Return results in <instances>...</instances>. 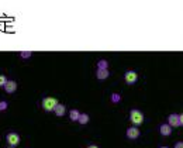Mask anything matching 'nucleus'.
<instances>
[{"label": "nucleus", "mask_w": 183, "mask_h": 148, "mask_svg": "<svg viewBox=\"0 0 183 148\" xmlns=\"http://www.w3.org/2000/svg\"><path fill=\"white\" fill-rule=\"evenodd\" d=\"M130 121L134 124V127H138V126H141L144 123V114L142 111L137 110V109H134V110L130 111Z\"/></svg>", "instance_id": "obj_1"}, {"label": "nucleus", "mask_w": 183, "mask_h": 148, "mask_svg": "<svg viewBox=\"0 0 183 148\" xmlns=\"http://www.w3.org/2000/svg\"><path fill=\"white\" fill-rule=\"evenodd\" d=\"M41 104H42V109L45 111H54L55 106L58 104V99L48 96V98H44L42 99V103H41Z\"/></svg>", "instance_id": "obj_2"}, {"label": "nucleus", "mask_w": 183, "mask_h": 148, "mask_svg": "<svg viewBox=\"0 0 183 148\" xmlns=\"http://www.w3.org/2000/svg\"><path fill=\"white\" fill-rule=\"evenodd\" d=\"M169 127H180L183 126V116L182 114H170L168 117V123Z\"/></svg>", "instance_id": "obj_3"}, {"label": "nucleus", "mask_w": 183, "mask_h": 148, "mask_svg": "<svg viewBox=\"0 0 183 148\" xmlns=\"http://www.w3.org/2000/svg\"><path fill=\"white\" fill-rule=\"evenodd\" d=\"M6 140H7V144L10 145V147H13V148H16L21 141L20 135L17 134V133H9L7 137H6Z\"/></svg>", "instance_id": "obj_4"}, {"label": "nucleus", "mask_w": 183, "mask_h": 148, "mask_svg": "<svg viewBox=\"0 0 183 148\" xmlns=\"http://www.w3.org/2000/svg\"><path fill=\"white\" fill-rule=\"evenodd\" d=\"M124 79H125V82L128 85H133L138 81V75H137L135 71H127L125 75H124Z\"/></svg>", "instance_id": "obj_5"}, {"label": "nucleus", "mask_w": 183, "mask_h": 148, "mask_svg": "<svg viewBox=\"0 0 183 148\" xmlns=\"http://www.w3.org/2000/svg\"><path fill=\"white\" fill-rule=\"evenodd\" d=\"M140 130H138V127H130V128H127V133H125V135H127V138H130V140H135V138H138L140 137Z\"/></svg>", "instance_id": "obj_6"}, {"label": "nucleus", "mask_w": 183, "mask_h": 148, "mask_svg": "<svg viewBox=\"0 0 183 148\" xmlns=\"http://www.w3.org/2000/svg\"><path fill=\"white\" fill-rule=\"evenodd\" d=\"M4 92L6 93H14L17 89V82L16 81H7L6 83H4Z\"/></svg>", "instance_id": "obj_7"}, {"label": "nucleus", "mask_w": 183, "mask_h": 148, "mask_svg": "<svg viewBox=\"0 0 183 148\" xmlns=\"http://www.w3.org/2000/svg\"><path fill=\"white\" fill-rule=\"evenodd\" d=\"M65 111H66V107L61 103H58L57 106H55V109H54V113H55L58 117H62V116L65 114Z\"/></svg>", "instance_id": "obj_8"}, {"label": "nucleus", "mask_w": 183, "mask_h": 148, "mask_svg": "<svg viewBox=\"0 0 183 148\" xmlns=\"http://www.w3.org/2000/svg\"><path fill=\"white\" fill-rule=\"evenodd\" d=\"M159 131H161V134H162L163 137H169V135L172 134V127H169L168 124H162L159 127Z\"/></svg>", "instance_id": "obj_9"}, {"label": "nucleus", "mask_w": 183, "mask_h": 148, "mask_svg": "<svg viewBox=\"0 0 183 148\" xmlns=\"http://www.w3.org/2000/svg\"><path fill=\"white\" fill-rule=\"evenodd\" d=\"M96 76L100 81H104V79H107L110 76V72H109V69H97Z\"/></svg>", "instance_id": "obj_10"}, {"label": "nucleus", "mask_w": 183, "mask_h": 148, "mask_svg": "<svg viewBox=\"0 0 183 148\" xmlns=\"http://www.w3.org/2000/svg\"><path fill=\"white\" fill-rule=\"evenodd\" d=\"M78 121H79L80 124H87L89 123V116L86 114V113H80L79 114V118H78Z\"/></svg>", "instance_id": "obj_11"}, {"label": "nucleus", "mask_w": 183, "mask_h": 148, "mask_svg": "<svg viewBox=\"0 0 183 148\" xmlns=\"http://www.w3.org/2000/svg\"><path fill=\"white\" fill-rule=\"evenodd\" d=\"M79 114H80V111L76 110V109H73V110H70L69 113V118L72 121H78V118H79Z\"/></svg>", "instance_id": "obj_12"}, {"label": "nucleus", "mask_w": 183, "mask_h": 148, "mask_svg": "<svg viewBox=\"0 0 183 148\" xmlns=\"http://www.w3.org/2000/svg\"><path fill=\"white\" fill-rule=\"evenodd\" d=\"M97 69H109V61L100 59L99 62H97Z\"/></svg>", "instance_id": "obj_13"}, {"label": "nucleus", "mask_w": 183, "mask_h": 148, "mask_svg": "<svg viewBox=\"0 0 183 148\" xmlns=\"http://www.w3.org/2000/svg\"><path fill=\"white\" fill-rule=\"evenodd\" d=\"M120 100H121V96L118 93H113V94H111V102H113V103H118Z\"/></svg>", "instance_id": "obj_14"}, {"label": "nucleus", "mask_w": 183, "mask_h": 148, "mask_svg": "<svg viewBox=\"0 0 183 148\" xmlns=\"http://www.w3.org/2000/svg\"><path fill=\"white\" fill-rule=\"evenodd\" d=\"M31 51H21L20 52V55H21V58H24V59H27V58H30L31 57Z\"/></svg>", "instance_id": "obj_15"}, {"label": "nucleus", "mask_w": 183, "mask_h": 148, "mask_svg": "<svg viewBox=\"0 0 183 148\" xmlns=\"http://www.w3.org/2000/svg\"><path fill=\"white\" fill-rule=\"evenodd\" d=\"M7 106H9V104H7V102H0V111H4V110H7Z\"/></svg>", "instance_id": "obj_16"}, {"label": "nucleus", "mask_w": 183, "mask_h": 148, "mask_svg": "<svg viewBox=\"0 0 183 148\" xmlns=\"http://www.w3.org/2000/svg\"><path fill=\"white\" fill-rule=\"evenodd\" d=\"M6 82H7V78L4 75H0V86H4Z\"/></svg>", "instance_id": "obj_17"}, {"label": "nucleus", "mask_w": 183, "mask_h": 148, "mask_svg": "<svg viewBox=\"0 0 183 148\" xmlns=\"http://www.w3.org/2000/svg\"><path fill=\"white\" fill-rule=\"evenodd\" d=\"M175 148H183V142L182 141H177L176 144H175Z\"/></svg>", "instance_id": "obj_18"}, {"label": "nucleus", "mask_w": 183, "mask_h": 148, "mask_svg": "<svg viewBox=\"0 0 183 148\" xmlns=\"http://www.w3.org/2000/svg\"><path fill=\"white\" fill-rule=\"evenodd\" d=\"M87 148H99V147H97V145H93V144H92V145H89Z\"/></svg>", "instance_id": "obj_19"}, {"label": "nucleus", "mask_w": 183, "mask_h": 148, "mask_svg": "<svg viewBox=\"0 0 183 148\" xmlns=\"http://www.w3.org/2000/svg\"><path fill=\"white\" fill-rule=\"evenodd\" d=\"M161 148H169V147H161Z\"/></svg>", "instance_id": "obj_20"}, {"label": "nucleus", "mask_w": 183, "mask_h": 148, "mask_svg": "<svg viewBox=\"0 0 183 148\" xmlns=\"http://www.w3.org/2000/svg\"><path fill=\"white\" fill-rule=\"evenodd\" d=\"M9 148H13V147H9Z\"/></svg>", "instance_id": "obj_21"}]
</instances>
